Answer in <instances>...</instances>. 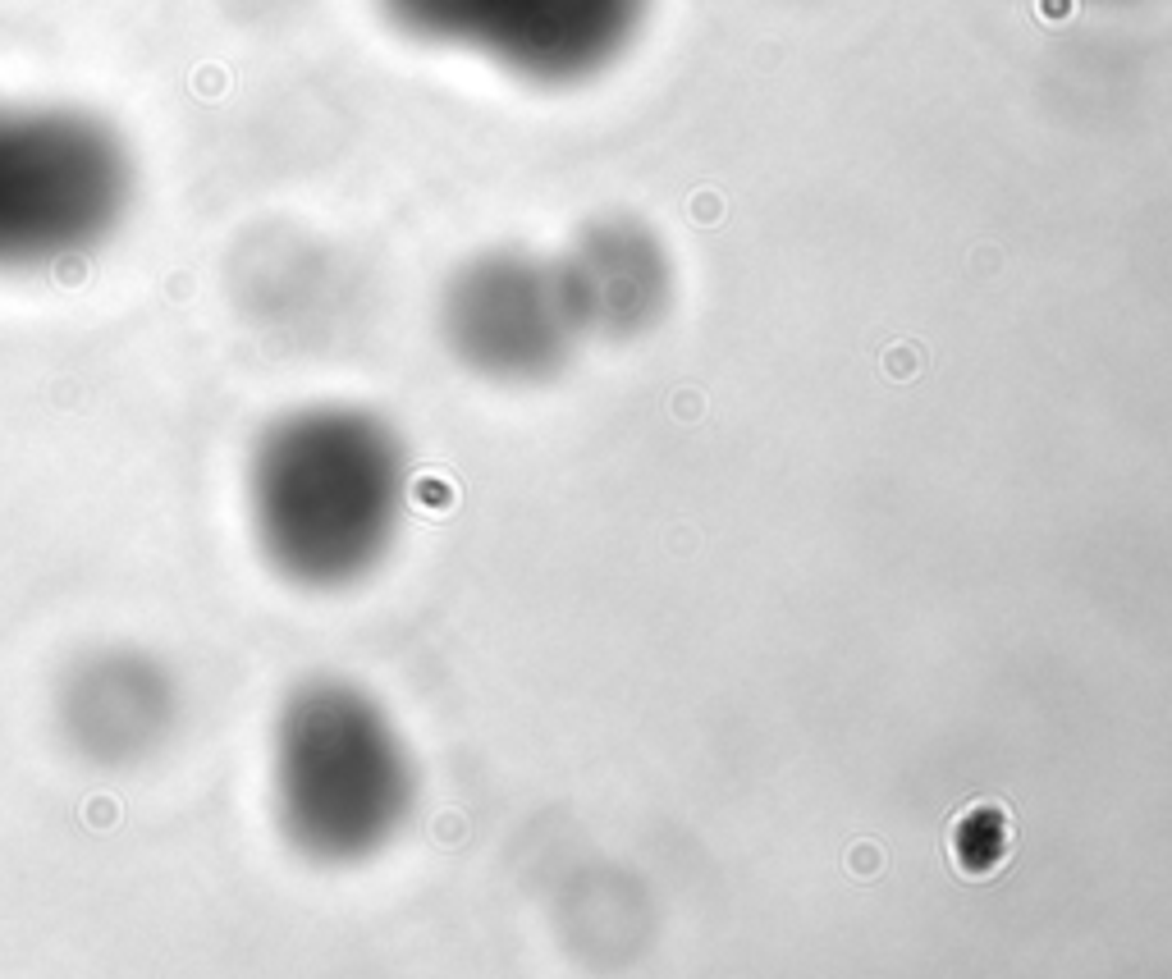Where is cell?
I'll list each match as a JSON object with an SVG mask.
<instances>
[{
    "label": "cell",
    "instance_id": "1",
    "mask_svg": "<svg viewBox=\"0 0 1172 979\" xmlns=\"http://www.w3.org/2000/svg\"><path fill=\"white\" fill-rule=\"evenodd\" d=\"M408 508V449L367 408L321 403L275 417L252 444L248 513L275 572L344 591L380 568Z\"/></svg>",
    "mask_w": 1172,
    "mask_h": 979
},
{
    "label": "cell",
    "instance_id": "2",
    "mask_svg": "<svg viewBox=\"0 0 1172 979\" xmlns=\"http://www.w3.org/2000/svg\"><path fill=\"white\" fill-rule=\"evenodd\" d=\"M417 801L413 751L376 696L344 678H307L271 728V806L284 842L316 865L371 861Z\"/></svg>",
    "mask_w": 1172,
    "mask_h": 979
},
{
    "label": "cell",
    "instance_id": "3",
    "mask_svg": "<svg viewBox=\"0 0 1172 979\" xmlns=\"http://www.w3.org/2000/svg\"><path fill=\"white\" fill-rule=\"evenodd\" d=\"M129 142L78 106L0 101V275L106 243L133 206Z\"/></svg>",
    "mask_w": 1172,
    "mask_h": 979
},
{
    "label": "cell",
    "instance_id": "4",
    "mask_svg": "<svg viewBox=\"0 0 1172 979\" xmlns=\"http://www.w3.org/2000/svg\"><path fill=\"white\" fill-rule=\"evenodd\" d=\"M449 353L495 385L554 380L586 344L559 261L527 252H486L467 261L440 298Z\"/></svg>",
    "mask_w": 1172,
    "mask_h": 979
},
{
    "label": "cell",
    "instance_id": "5",
    "mask_svg": "<svg viewBox=\"0 0 1172 979\" xmlns=\"http://www.w3.org/2000/svg\"><path fill=\"white\" fill-rule=\"evenodd\" d=\"M380 14L435 46H463L522 74H577L623 37L637 0H376Z\"/></svg>",
    "mask_w": 1172,
    "mask_h": 979
},
{
    "label": "cell",
    "instance_id": "6",
    "mask_svg": "<svg viewBox=\"0 0 1172 979\" xmlns=\"http://www.w3.org/2000/svg\"><path fill=\"white\" fill-rule=\"evenodd\" d=\"M559 275L582 334L605 344L646 339L673 302V266L641 225H596L559 261Z\"/></svg>",
    "mask_w": 1172,
    "mask_h": 979
},
{
    "label": "cell",
    "instance_id": "7",
    "mask_svg": "<svg viewBox=\"0 0 1172 979\" xmlns=\"http://www.w3.org/2000/svg\"><path fill=\"white\" fill-rule=\"evenodd\" d=\"M55 710L74 751L97 764H129L170 732L174 687L147 655L101 650L65 678Z\"/></svg>",
    "mask_w": 1172,
    "mask_h": 979
}]
</instances>
